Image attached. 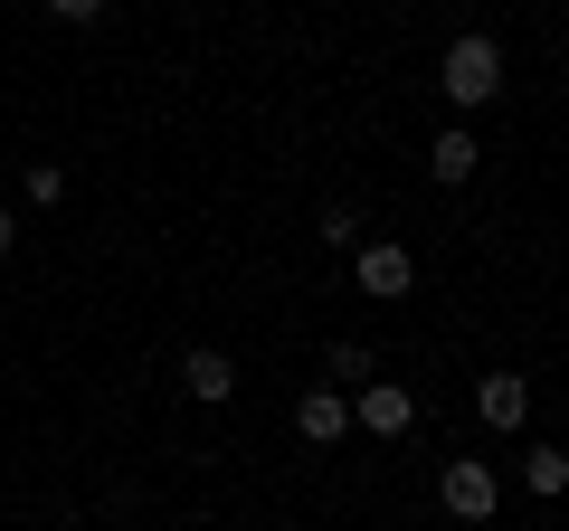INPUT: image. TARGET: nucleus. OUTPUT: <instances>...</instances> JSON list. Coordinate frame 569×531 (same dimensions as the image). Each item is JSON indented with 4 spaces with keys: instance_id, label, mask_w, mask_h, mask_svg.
Returning <instances> with one entry per match:
<instances>
[{
    "instance_id": "nucleus-1",
    "label": "nucleus",
    "mask_w": 569,
    "mask_h": 531,
    "mask_svg": "<svg viewBox=\"0 0 569 531\" xmlns=\"http://www.w3.org/2000/svg\"><path fill=\"white\" fill-rule=\"evenodd\" d=\"M437 86H447V96L466 104V114H475V104H493V96H503V48L466 29V39H456L447 58H437Z\"/></svg>"
},
{
    "instance_id": "nucleus-2",
    "label": "nucleus",
    "mask_w": 569,
    "mask_h": 531,
    "mask_svg": "<svg viewBox=\"0 0 569 531\" xmlns=\"http://www.w3.org/2000/svg\"><path fill=\"white\" fill-rule=\"evenodd\" d=\"M437 493H447V512H456V522H493V503H503V484H493V465H485V455H456V465L437 474Z\"/></svg>"
},
{
    "instance_id": "nucleus-3",
    "label": "nucleus",
    "mask_w": 569,
    "mask_h": 531,
    "mask_svg": "<svg viewBox=\"0 0 569 531\" xmlns=\"http://www.w3.org/2000/svg\"><path fill=\"white\" fill-rule=\"evenodd\" d=\"M351 428H370V437H408V428H418V399H408L399 380H361V389H351Z\"/></svg>"
},
{
    "instance_id": "nucleus-4",
    "label": "nucleus",
    "mask_w": 569,
    "mask_h": 531,
    "mask_svg": "<svg viewBox=\"0 0 569 531\" xmlns=\"http://www.w3.org/2000/svg\"><path fill=\"white\" fill-rule=\"evenodd\" d=\"M351 275H361V294H380V304H389V294L418 285V257H408L399 238H380V247H361V266H351Z\"/></svg>"
},
{
    "instance_id": "nucleus-5",
    "label": "nucleus",
    "mask_w": 569,
    "mask_h": 531,
    "mask_svg": "<svg viewBox=\"0 0 569 531\" xmlns=\"http://www.w3.org/2000/svg\"><path fill=\"white\" fill-rule=\"evenodd\" d=\"M295 428H305L313 447H342L351 437V399L342 389H305V399H295Z\"/></svg>"
},
{
    "instance_id": "nucleus-6",
    "label": "nucleus",
    "mask_w": 569,
    "mask_h": 531,
    "mask_svg": "<svg viewBox=\"0 0 569 531\" xmlns=\"http://www.w3.org/2000/svg\"><path fill=\"white\" fill-rule=\"evenodd\" d=\"M475 409H485V428H522V418H531L522 370H493V380H475Z\"/></svg>"
},
{
    "instance_id": "nucleus-7",
    "label": "nucleus",
    "mask_w": 569,
    "mask_h": 531,
    "mask_svg": "<svg viewBox=\"0 0 569 531\" xmlns=\"http://www.w3.org/2000/svg\"><path fill=\"white\" fill-rule=\"evenodd\" d=\"M181 389L200 399V409H219L228 389H238V361H228V351H190V361H181Z\"/></svg>"
},
{
    "instance_id": "nucleus-8",
    "label": "nucleus",
    "mask_w": 569,
    "mask_h": 531,
    "mask_svg": "<svg viewBox=\"0 0 569 531\" xmlns=\"http://www.w3.org/2000/svg\"><path fill=\"white\" fill-rule=\"evenodd\" d=\"M427 171H437V181H475V133H466V123H447V133H437V143H427Z\"/></svg>"
},
{
    "instance_id": "nucleus-9",
    "label": "nucleus",
    "mask_w": 569,
    "mask_h": 531,
    "mask_svg": "<svg viewBox=\"0 0 569 531\" xmlns=\"http://www.w3.org/2000/svg\"><path fill=\"white\" fill-rule=\"evenodd\" d=\"M522 484L541 493V503H550V493H569V455H560V447H531V455H522Z\"/></svg>"
},
{
    "instance_id": "nucleus-10",
    "label": "nucleus",
    "mask_w": 569,
    "mask_h": 531,
    "mask_svg": "<svg viewBox=\"0 0 569 531\" xmlns=\"http://www.w3.org/2000/svg\"><path fill=\"white\" fill-rule=\"evenodd\" d=\"M323 370H332L323 389H361V380H370V351H361V342H332V361H323Z\"/></svg>"
},
{
    "instance_id": "nucleus-11",
    "label": "nucleus",
    "mask_w": 569,
    "mask_h": 531,
    "mask_svg": "<svg viewBox=\"0 0 569 531\" xmlns=\"http://www.w3.org/2000/svg\"><path fill=\"white\" fill-rule=\"evenodd\" d=\"M323 247H361V209H351V200L323 209Z\"/></svg>"
},
{
    "instance_id": "nucleus-12",
    "label": "nucleus",
    "mask_w": 569,
    "mask_h": 531,
    "mask_svg": "<svg viewBox=\"0 0 569 531\" xmlns=\"http://www.w3.org/2000/svg\"><path fill=\"white\" fill-rule=\"evenodd\" d=\"M48 10H58L67 29H86V20H104V0H48Z\"/></svg>"
},
{
    "instance_id": "nucleus-13",
    "label": "nucleus",
    "mask_w": 569,
    "mask_h": 531,
    "mask_svg": "<svg viewBox=\"0 0 569 531\" xmlns=\"http://www.w3.org/2000/svg\"><path fill=\"white\" fill-rule=\"evenodd\" d=\"M10 247H20V219H10V209H0V257H10Z\"/></svg>"
}]
</instances>
